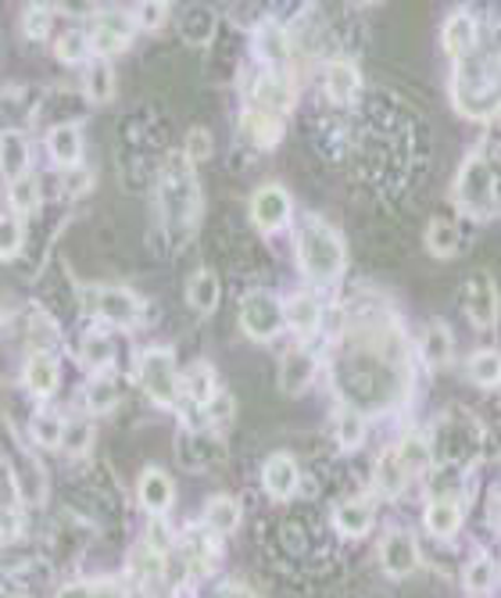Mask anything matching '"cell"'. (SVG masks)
<instances>
[{"label":"cell","instance_id":"18","mask_svg":"<svg viewBox=\"0 0 501 598\" xmlns=\"http://www.w3.org/2000/svg\"><path fill=\"white\" fill-rule=\"evenodd\" d=\"M323 94L330 97V104L337 109H352V104L362 101L366 94V75L355 65L352 58H330L326 69H323Z\"/></svg>","mask_w":501,"mask_h":598},{"label":"cell","instance_id":"11","mask_svg":"<svg viewBox=\"0 0 501 598\" xmlns=\"http://www.w3.org/2000/svg\"><path fill=\"white\" fill-rule=\"evenodd\" d=\"M251 58L269 72H291L294 43L280 19H258L251 29Z\"/></svg>","mask_w":501,"mask_h":598},{"label":"cell","instance_id":"17","mask_svg":"<svg viewBox=\"0 0 501 598\" xmlns=\"http://www.w3.org/2000/svg\"><path fill=\"white\" fill-rule=\"evenodd\" d=\"M43 109V94L36 86H0V133H25Z\"/></svg>","mask_w":501,"mask_h":598},{"label":"cell","instance_id":"7","mask_svg":"<svg viewBox=\"0 0 501 598\" xmlns=\"http://www.w3.org/2000/svg\"><path fill=\"white\" fill-rule=\"evenodd\" d=\"M240 330L254 344H272L283 333V298L276 290L254 287L240 298Z\"/></svg>","mask_w":501,"mask_h":598},{"label":"cell","instance_id":"39","mask_svg":"<svg viewBox=\"0 0 501 598\" xmlns=\"http://www.w3.org/2000/svg\"><path fill=\"white\" fill-rule=\"evenodd\" d=\"M33 147L25 133H0V179L14 183L19 176L33 173Z\"/></svg>","mask_w":501,"mask_h":598},{"label":"cell","instance_id":"44","mask_svg":"<svg viewBox=\"0 0 501 598\" xmlns=\"http://www.w3.org/2000/svg\"><path fill=\"white\" fill-rule=\"evenodd\" d=\"M8 208L22 219L36 216V212L43 208V183L36 173H25L14 183H8Z\"/></svg>","mask_w":501,"mask_h":598},{"label":"cell","instance_id":"38","mask_svg":"<svg viewBox=\"0 0 501 598\" xmlns=\"http://www.w3.org/2000/svg\"><path fill=\"white\" fill-rule=\"evenodd\" d=\"M219 301H222V280H219V272L208 269V266L190 272V280H187V305H190V309H194L197 316H216Z\"/></svg>","mask_w":501,"mask_h":598},{"label":"cell","instance_id":"48","mask_svg":"<svg viewBox=\"0 0 501 598\" xmlns=\"http://www.w3.org/2000/svg\"><path fill=\"white\" fill-rule=\"evenodd\" d=\"M54 58L62 61V65H72V69H80V65H86L90 58V40H86V33H83V25L75 29V25H69V29H62V33L54 37Z\"/></svg>","mask_w":501,"mask_h":598},{"label":"cell","instance_id":"45","mask_svg":"<svg viewBox=\"0 0 501 598\" xmlns=\"http://www.w3.org/2000/svg\"><path fill=\"white\" fill-rule=\"evenodd\" d=\"M54 598H133V591L115 577H94V580H65Z\"/></svg>","mask_w":501,"mask_h":598},{"label":"cell","instance_id":"36","mask_svg":"<svg viewBox=\"0 0 501 598\" xmlns=\"http://www.w3.org/2000/svg\"><path fill=\"white\" fill-rule=\"evenodd\" d=\"M366 434H369V420L362 416L358 409L337 402V409H333V420H330L333 444H337L341 452H358L362 444H366Z\"/></svg>","mask_w":501,"mask_h":598},{"label":"cell","instance_id":"2","mask_svg":"<svg viewBox=\"0 0 501 598\" xmlns=\"http://www.w3.org/2000/svg\"><path fill=\"white\" fill-rule=\"evenodd\" d=\"M451 205L455 216H462L466 223H491L498 219V141L491 136L488 144H477L473 151H466V158L459 162V173L451 183Z\"/></svg>","mask_w":501,"mask_h":598},{"label":"cell","instance_id":"43","mask_svg":"<svg viewBox=\"0 0 501 598\" xmlns=\"http://www.w3.org/2000/svg\"><path fill=\"white\" fill-rule=\"evenodd\" d=\"M462 585L473 598H488L498 588V559L491 551H477V556L462 566Z\"/></svg>","mask_w":501,"mask_h":598},{"label":"cell","instance_id":"31","mask_svg":"<svg viewBox=\"0 0 501 598\" xmlns=\"http://www.w3.org/2000/svg\"><path fill=\"white\" fill-rule=\"evenodd\" d=\"M179 37H184L187 48H211L219 37V11L216 8H208V4H190L184 8V14H179Z\"/></svg>","mask_w":501,"mask_h":598},{"label":"cell","instance_id":"42","mask_svg":"<svg viewBox=\"0 0 501 598\" xmlns=\"http://www.w3.org/2000/svg\"><path fill=\"white\" fill-rule=\"evenodd\" d=\"M115 65L104 58H90L83 65V97L90 104H108L115 97Z\"/></svg>","mask_w":501,"mask_h":598},{"label":"cell","instance_id":"4","mask_svg":"<svg viewBox=\"0 0 501 598\" xmlns=\"http://www.w3.org/2000/svg\"><path fill=\"white\" fill-rule=\"evenodd\" d=\"M498 54H469L451 69V109L466 122L494 126L498 118Z\"/></svg>","mask_w":501,"mask_h":598},{"label":"cell","instance_id":"33","mask_svg":"<svg viewBox=\"0 0 501 598\" xmlns=\"http://www.w3.org/2000/svg\"><path fill=\"white\" fill-rule=\"evenodd\" d=\"M408 484H413V473L401 466V458L394 455V444H390V448L379 452L376 466H373V491H376L379 498L394 502V498L405 495Z\"/></svg>","mask_w":501,"mask_h":598},{"label":"cell","instance_id":"20","mask_svg":"<svg viewBox=\"0 0 501 598\" xmlns=\"http://www.w3.org/2000/svg\"><path fill=\"white\" fill-rule=\"evenodd\" d=\"M319 377V355L305 344H294L286 348L280 355V370H276V380H280V391L286 398H301L312 391V383Z\"/></svg>","mask_w":501,"mask_h":598},{"label":"cell","instance_id":"56","mask_svg":"<svg viewBox=\"0 0 501 598\" xmlns=\"http://www.w3.org/2000/svg\"><path fill=\"white\" fill-rule=\"evenodd\" d=\"M0 598H29V591L14 580H0Z\"/></svg>","mask_w":501,"mask_h":598},{"label":"cell","instance_id":"28","mask_svg":"<svg viewBox=\"0 0 501 598\" xmlns=\"http://www.w3.org/2000/svg\"><path fill=\"white\" fill-rule=\"evenodd\" d=\"M25 348H29V355H58V351L65 348V333L58 327V319L51 316V309H40V305L29 309Z\"/></svg>","mask_w":501,"mask_h":598},{"label":"cell","instance_id":"15","mask_svg":"<svg viewBox=\"0 0 501 598\" xmlns=\"http://www.w3.org/2000/svg\"><path fill=\"white\" fill-rule=\"evenodd\" d=\"M326 327V305L315 290H294L283 298V330H291L298 341H315Z\"/></svg>","mask_w":501,"mask_h":598},{"label":"cell","instance_id":"24","mask_svg":"<svg viewBox=\"0 0 501 598\" xmlns=\"http://www.w3.org/2000/svg\"><path fill=\"white\" fill-rule=\"evenodd\" d=\"M136 502L144 505L150 519H165L176 505V484L161 466H147L136 481Z\"/></svg>","mask_w":501,"mask_h":598},{"label":"cell","instance_id":"1","mask_svg":"<svg viewBox=\"0 0 501 598\" xmlns=\"http://www.w3.org/2000/svg\"><path fill=\"white\" fill-rule=\"evenodd\" d=\"M155 202L165 240L173 244V251L187 248L197 234V223H201V183H197V165L179 147L165 151L158 165Z\"/></svg>","mask_w":501,"mask_h":598},{"label":"cell","instance_id":"47","mask_svg":"<svg viewBox=\"0 0 501 598\" xmlns=\"http://www.w3.org/2000/svg\"><path fill=\"white\" fill-rule=\"evenodd\" d=\"M466 377L469 383H477L483 391H494L501 380V355L498 348H477L466 362Z\"/></svg>","mask_w":501,"mask_h":598},{"label":"cell","instance_id":"10","mask_svg":"<svg viewBox=\"0 0 501 598\" xmlns=\"http://www.w3.org/2000/svg\"><path fill=\"white\" fill-rule=\"evenodd\" d=\"M248 216H251V226L258 229V234L272 237V234H280V229L291 226L294 197H291V190L283 187V183H262V187L251 194Z\"/></svg>","mask_w":501,"mask_h":598},{"label":"cell","instance_id":"50","mask_svg":"<svg viewBox=\"0 0 501 598\" xmlns=\"http://www.w3.org/2000/svg\"><path fill=\"white\" fill-rule=\"evenodd\" d=\"M54 19H58V11H54L51 4H29V8L22 11V37L33 40V43L51 40Z\"/></svg>","mask_w":501,"mask_h":598},{"label":"cell","instance_id":"49","mask_svg":"<svg viewBox=\"0 0 501 598\" xmlns=\"http://www.w3.org/2000/svg\"><path fill=\"white\" fill-rule=\"evenodd\" d=\"M90 448H94V423H90V416H65L58 452H65L69 458H83Z\"/></svg>","mask_w":501,"mask_h":598},{"label":"cell","instance_id":"19","mask_svg":"<svg viewBox=\"0 0 501 598\" xmlns=\"http://www.w3.org/2000/svg\"><path fill=\"white\" fill-rule=\"evenodd\" d=\"M301 484H305V473L294 452H272L262 463V491L272 502H291Z\"/></svg>","mask_w":501,"mask_h":598},{"label":"cell","instance_id":"3","mask_svg":"<svg viewBox=\"0 0 501 598\" xmlns=\"http://www.w3.org/2000/svg\"><path fill=\"white\" fill-rule=\"evenodd\" d=\"M294 262L298 272L305 276L312 290L337 287L341 276L347 269V248L337 226H330L326 219L309 216L298 226L294 237Z\"/></svg>","mask_w":501,"mask_h":598},{"label":"cell","instance_id":"58","mask_svg":"<svg viewBox=\"0 0 501 598\" xmlns=\"http://www.w3.org/2000/svg\"><path fill=\"white\" fill-rule=\"evenodd\" d=\"M8 319H11V309H8V301H4V295H0V330L8 327Z\"/></svg>","mask_w":501,"mask_h":598},{"label":"cell","instance_id":"29","mask_svg":"<svg viewBox=\"0 0 501 598\" xmlns=\"http://www.w3.org/2000/svg\"><path fill=\"white\" fill-rule=\"evenodd\" d=\"M222 391L216 365L197 359L190 362L184 373H179V405H208L211 398Z\"/></svg>","mask_w":501,"mask_h":598},{"label":"cell","instance_id":"9","mask_svg":"<svg viewBox=\"0 0 501 598\" xmlns=\"http://www.w3.org/2000/svg\"><path fill=\"white\" fill-rule=\"evenodd\" d=\"M294 104H298V83H294L291 72H269V69H258L254 72V80L248 86V104H244V109L286 118Z\"/></svg>","mask_w":501,"mask_h":598},{"label":"cell","instance_id":"22","mask_svg":"<svg viewBox=\"0 0 501 598\" xmlns=\"http://www.w3.org/2000/svg\"><path fill=\"white\" fill-rule=\"evenodd\" d=\"M43 147H48V158L62 168V173H69V168H80L83 165V151H86L83 126L75 118L54 122V126L43 133Z\"/></svg>","mask_w":501,"mask_h":598},{"label":"cell","instance_id":"35","mask_svg":"<svg viewBox=\"0 0 501 598\" xmlns=\"http://www.w3.org/2000/svg\"><path fill=\"white\" fill-rule=\"evenodd\" d=\"M422 244H427V251L434 258H455L466 251V234H462V216H434L430 226H427V237H422Z\"/></svg>","mask_w":501,"mask_h":598},{"label":"cell","instance_id":"5","mask_svg":"<svg viewBox=\"0 0 501 598\" xmlns=\"http://www.w3.org/2000/svg\"><path fill=\"white\" fill-rule=\"evenodd\" d=\"M133 377L136 388L144 391V398L155 409H179V362L176 351L165 344H150L144 348L133 362Z\"/></svg>","mask_w":501,"mask_h":598},{"label":"cell","instance_id":"12","mask_svg":"<svg viewBox=\"0 0 501 598\" xmlns=\"http://www.w3.org/2000/svg\"><path fill=\"white\" fill-rule=\"evenodd\" d=\"M462 312L477 330L498 327V283L491 269H473L462 283Z\"/></svg>","mask_w":501,"mask_h":598},{"label":"cell","instance_id":"6","mask_svg":"<svg viewBox=\"0 0 501 598\" xmlns=\"http://www.w3.org/2000/svg\"><path fill=\"white\" fill-rule=\"evenodd\" d=\"M83 305H86V316L94 319V327H104V330H133L144 323V312H147L144 298L118 283L86 287Z\"/></svg>","mask_w":501,"mask_h":598},{"label":"cell","instance_id":"26","mask_svg":"<svg viewBox=\"0 0 501 598\" xmlns=\"http://www.w3.org/2000/svg\"><path fill=\"white\" fill-rule=\"evenodd\" d=\"M8 473H11V487H14V502L22 505H40L43 502V495H48V470H43L40 463L29 452H19L11 458V466H8Z\"/></svg>","mask_w":501,"mask_h":598},{"label":"cell","instance_id":"46","mask_svg":"<svg viewBox=\"0 0 501 598\" xmlns=\"http://www.w3.org/2000/svg\"><path fill=\"white\" fill-rule=\"evenodd\" d=\"M29 244V223L14 216L11 208H0V262H14Z\"/></svg>","mask_w":501,"mask_h":598},{"label":"cell","instance_id":"32","mask_svg":"<svg viewBox=\"0 0 501 598\" xmlns=\"http://www.w3.org/2000/svg\"><path fill=\"white\" fill-rule=\"evenodd\" d=\"M240 133H244V141H248L251 147L272 151V147H280V141L286 136V118L244 109V112H240Z\"/></svg>","mask_w":501,"mask_h":598},{"label":"cell","instance_id":"14","mask_svg":"<svg viewBox=\"0 0 501 598\" xmlns=\"http://www.w3.org/2000/svg\"><path fill=\"white\" fill-rule=\"evenodd\" d=\"M176 458L190 473H208L226 463V437L219 431H179Z\"/></svg>","mask_w":501,"mask_h":598},{"label":"cell","instance_id":"34","mask_svg":"<svg viewBox=\"0 0 501 598\" xmlns=\"http://www.w3.org/2000/svg\"><path fill=\"white\" fill-rule=\"evenodd\" d=\"M80 398H83L86 416H108V412H115L118 402H123V383H118L115 373H94L86 377Z\"/></svg>","mask_w":501,"mask_h":598},{"label":"cell","instance_id":"30","mask_svg":"<svg viewBox=\"0 0 501 598\" xmlns=\"http://www.w3.org/2000/svg\"><path fill=\"white\" fill-rule=\"evenodd\" d=\"M22 388L40 398V402H51L58 388H62V362H58V355H25Z\"/></svg>","mask_w":501,"mask_h":598},{"label":"cell","instance_id":"25","mask_svg":"<svg viewBox=\"0 0 501 598\" xmlns=\"http://www.w3.org/2000/svg\"><path fill=\"white\" fill-rule=\"evenodd\" d=\"M115 337L104 327H86L80 337V348H75V362L94 377V373H115Z\"/></svg>","mask_w":501,"mask_h":598},{"label":"cell","instance_id":"52","mask_svg":"<svg viewBox=\"0 0 501 598\" xmlns=\"http://www.w3.org/2000/svg\"><path fill=\"white\" fill-rule=\"evenodd\" d=\"M25 534V509L19 502H0V548L14 545Z\"/></svg>","mask_w":501,"mask_h":598},{"label":"cell","instance_id":"16","mask_svg":"<svg viewBox=\"0 0 501 598\" xmlns=\"http://www.w3.org/2000/svg\"><path fill=\"white\" fill-rule=\"evenodd\" d=\"M480 40H483V25L469 8H455L445 14V22H440V48H445L451 61L477 54Z\"/></svg>","mask_w":501,"mask_h":598},{"label":"cell","instance_id":"55","mask_svg":"<svg viewBox=\"0 0 501 598\" xmlns=\"http://www.w3.org/2000/svg\"><path fill=\"white\" fill-rule=\"evenodd\" d=\"M219 598H262V595H258L251 585H244V580H230V585L219 591Z\"/></svg>","mask_w":501,"mask_h":598},{"label":"cell","instance_id":"53","mask_svg":"<svg viewBox=\"0 0 501 598\" xmlns=\"http://www.w3.org/2000/svg\"><path fill=\"white\" fill-rule=\"evenodd\" d=\"M184 155L197 165V162H208L211 158V151H216V136H211V130H205V126H194V130H187V136H184Z\"/></svg>","mask_w":501,"mask_h":598},{"label":"cell","instance_id":"27","mask_svg":"<svg viewBox=\"0 0 501 598\" xmlns=\"http://www.w3.org/2000/svg\"><path fill=\"white\" fill-rule=\"evenodd\" d=\"M466 524V502L462 498H430L427 513H422V527L434 542H455Z\"/></svg>","mask_w":501,"mask_h":598},{"label":"cell","instance_id":"13","mask_svg":"<svg viewBox=\"0 0 501 598\" xmlns=\"http://www.w3.org/2000/svg\"><path fill=\"white\" fill-rule=\"evenodd\" d=\"M379 566H384V574L394 577V580H405L413 577L419 566H422V548H419V538L408 527H390L384 538H379Z\"/></svg>","mask_w":501,"mask_h":598},{"label":"cell","instance_id":"40","mask_svg":"<svg viewBox=\"0 0 501 598\" xmlns=\"http://www.w3.org/2000/svg\"><path fill=\"white\" fill-rule=\"evenodd\" d=\"M62 431H65V412H58L51 405H40L33 416H29V426H25L29 441H33L36 448H43V452H58V444H62Z\"/></svg>","mask_w":501,"mask_h":598},{"label":"cell","instance_id":"54","mask_svg":"<svg viewBox=\"0 0 501 598\" xmlns=\"http://www.w3.org/2000/svg\"><path fill=\"white\" fill-rule=\"evenodd\" d=\"M90 187H94V173H90L86 165H80V168H69V173H62V194L65 197H83V194H90Z\"/></svg>","mask_w":501,"mask_h":598},{"label":"cell","instance_id":"23","mask_svg":"<svg viewBox=\"0 0 501 598\" xmlns=\"http://www.w3.org/2000/svg\"><path fill=\"white\" fill-rule=\"evenodd\" d=\"M416 359L427 373H445L455 359V330L445 319H430L416 344Z\"/></svg>","mask_w":501,"mask_h":598},{"label":"cell","instance_id":"57","mask_svg":"<svg viewBox=\"0 0 501 598\" xmlns=\"http://www.w3.org/2000/svg\"><path fill=\"white\" fill-rule=\"evenodd\" d=\"M488 527L498 530V487H491V495H488Z\"/></svg>","mask_w":501,"mask_h":598},{"label":"cell","instance_id":"8","mask_svg":"<svg viewBox=\"0 0 501 598\" xmlns=\"http://www.w3.org/2000/svg\"><path fill=\"white\" fill-rule=\"evenodd\" d=\"M83 33L90 40V54L112 61L123 51H129V43L136 40V25H133L129 8H108V11L90 14V25Z\"/></svg>","mask_w":501,"mask_h":598},{"label":"cell","instance_id":"21","mask_svg":"<svg viewBox=\"0 0 501 598\" xmlns=\"http://www.w3.org/2000/svg\"><path fill=\"white\" fill-rule=\"evenodd\" d=\"M376 524V505L369 495H352V498H341L337 505L330 509V527L337 538H347V542H358L366 538Z\"/></svg>","mask_w":501,"mask_h":598},{"label":"cell","instance_id":"51","mask_svg":"<svg viewBox=\"0 0 501 598\" xmlns=\"http://www.w3.org/2000/svg\"><path fill=\"white\" fill-rule=\"evenodd\" d=\"M129 14H133L136 33H158V29H165V22L173 19V4H165V0H144V4H136Z\"/></svg>","mask_w":501,"mask_h":598},{"label":"cell","instance_id":"37","mask_svg":"<svg viewBox=\"0 0 501 598\" xmlns=\"http://www.w3.org/2000/svg\"><path fill=\"white\" fill-rule=\"evenodd\" d=\"M240 519H244V509H240V502L233 495H211L201 509V527L216 534V538H230V534H237Z\"/></svg>","mask_w":501,"mask_h":598},{"label":"cell","instance_id":"41","mask_svg":"<svg viewBox=\"0 0 501 598\" xmlns=\"http://www.w3.org/2000/svg\"><path fill=\"white\" fill-rule=\"evenodd\" d=\"M394 455L401 458V466L413 473V477H422L434 466V444L427 431H408L401 434V441L394 444Z\"/></svg>","mask_w":501,"mask_h":598}]
</instances>
